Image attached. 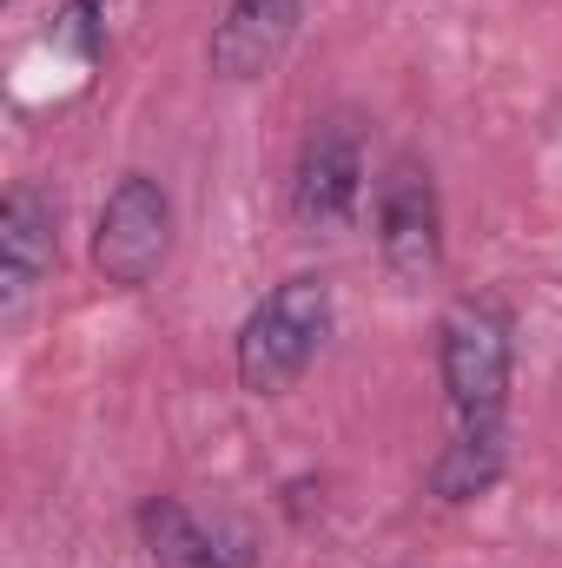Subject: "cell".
Masks as SVG:
<instances>
[{"mask_svg":"<svg viewBox=\"0 0 562 568\" xmlns=\"http://www.w3.org/2000/svg\"><path fill=\"white\" fill-rule=\"evenodd\" d=\"M436 371H443L456 424H503V397H510V371H516L510 304L490 291L456 297L436 324Z\"/></svg>","mask_w":562,"mask_h":568,"instance_id":"cell-1","label":"cell"},{"mask_svg":"<svg viewBox=\"0 0 562 568\" xmlns=\"http://www.w3.org/2000/svg\"><path fill=\"white\" fill-rule=\"evenodd\" d=\"M324 337H331V284L311 272L284 278L239 331V384L252 397H279L311 371Z\"/></svg>","mask_w":562,"mask_h":568,"instance_id":"cell-2","label":"cell"},{"mask_svg":"<svg viewBox=\"0 0 562 568\" xmlns=\"http://www.w3.org/2000/svg\"><path fill=\"white\" fill-rule=\"evenodd\" d=\"M172 258V199L159 179L127 172L107 205H100V225H93V265L100 278L120 284V291H140L159 278V265Z\"/></svg>","mask_w":562,"mask_h":568,"instance_id":"cell-3","label":"cell"},{"mask_svg":"<svg viewBox=\"0 0 562 568\" xmlns=\"http://www.w3.org/2000/svg\"><path fill=\"white\" fill-rule=\"evenodd\" d=\"M358 199H364V133L351 113H324L311 120L291 165V219L304 232H338L351 225Z\"/></svg>","mask_w":562,"mask_h":568,"instance_id":"cell-4","label":"cell"},{"mask_svg":"<svg viewBox=\"0 0 562 568\" xmlns=\"http://www.w3.org/2000/svg\"><path fill=\"white\" fill-rule=\"evenodd\" d=\"M378 252L398 284H430L443 272V199L418 159H398L378 185Z\"/></svg>","mask_w":562,"mask_h":568,"instance_id":"cell-5","label":"cell"},{"mask_svg":"<svg viewBox=\"0 0 562 568\" xmlns=\"http://www.w3.org/2000/svg\"><path fill=\"white\" fill-rule=\"evenodd\" d=\"M60 258V205L40 185H13L0 205V311L20 317Z\"/></svg>","mask_w":562,"mask_h":568,"instance_id":"cell-6","label":"cell"},{"mask_svg":"<svg viewBox=\"0 0 562 568\" xmlns=\"http://www.w3.org/2000/svg\"><path fill=\"white\" fill-rule=\"evenodd\" d=\"M298 13H304V0H225V20L212 27V47H205L212 73L232 87L265 80L298 33Z\"/></svg>","mask_w":562,"mask_h":568,"instance_id":"cell-7","label":"cell"},{"mask_svg":"<svg viewBox=\"0 0 562 568\" xmlns=\"http://www.w3.org/2000/svg\"><path fill=\"white\" fill-rule=\"evenodd\" d=\"M496 476H503V424H456L430 469V489L443 503H476L496 489Z\"/></svg>","mask_w":562,"mask_h":568,"instance_id":"cell-8","label":"cell"},{"mask_svg":"<svg viewBox=\"0 0 562 568\" xmlns=\"http://www.w3.org/2000/svg\"><path fill=\"white\" fill-rule=\"evenodd\" d=\"M140 536L159 568H212V529L179 503V496H152L140 509Z\"/></svg>","mask_w":562,"mask_h":568,"instance_id":"cell-9","label":"cell"},{"mask_svg":"<svg viewBox=\"0 0 562 568\" xmlns=\"http://www.w3.org/2000/svg\"><path fill=\"white\" fill-rule=\"evenodd\" d=\"M53 40L73 47L80 60H100V47H107V0H67L60 20H53Z\"/></svg>","mask_w":562,"mask_h":568,"instance_id":"cell-10","label":"cell"}]
</instances>
